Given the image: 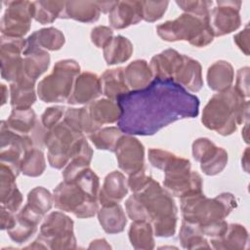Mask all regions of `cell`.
<instances>
[{
  "label": "cell",
  "mask_w": 250,
  "mask_h": 250,
  "mask_svg": "<svg viewBox=\"0 0 250 250\" xmlns=\"http://www.w3.org/2000/svg\"><path fill=\"white\" fill-rule=\"evenodd\" d=\"M121 116L117 127L126 135L150 136L169 124L196 117L198 98L171 80L153 78L144 89L119 97Z\"/></svg>",
  "instance_id": "1"
},
{
  "label": "cell",
  "mask_w": 250,
  "mask_h": 250,
  "mask_svg": "<svg viewBox=\"0 0 250 250\" xmlns=\"http://www.w3.org/2000/svg\"><path fill=\"white\" fill-rule=\"evenodd\" d=\"M172 194L151 177L126 200L125 208L132 221H146L159 237H170L177 228V207Z\"/></svg>",
  "instance_id": "2"
},
{
  "label": "cell",
  "mask_w": 250,
  "mask_h": 250,
  "mask_svg": "<svg viewBox=\"0 0 250 250\" xmlns=\"http://www.w3.org/2000/svg\"><path fill=\"white\" fill-rule=\"evenodd\" d=\"M180 199L183 220L195 225L211 238L219 237L227 230L229 225L225 218L236 206L234 196L229 192L208 198L202 191H197Z\"/></svg>",
  "instance_id": "3"
},
{
  "label": "cell",
  "mask_w": 250,
  "mask_h": 250,
  "mask_svg": "<svg viewBox=\"0 0 250 250\" xmlns=\"http://www.w3.org/2000/svg\"><path fill=\"white\" fill-rule=\"evenodd\" d=\"M249 102L242 98L234 88L215 94L202 111L203 125L222 136L232 134L237 125L248 120Z\"/></svg>",
  "instance_id": "4"
},
{
  "label": "cell",
  "mask_w": 250,
  "mask_h": 250,
  "mask_svg": "<svg viewBox=\"0 0 250 250\" xmlns=\"http://www.w3.org/2000/svg\"><path fill=\"white\" fill-rule=\"evenodd\" d=\"M148 161L163 170L164 188L179 198L192 192L202 191V179L198 173L190 170V162L174 153L160 149H148Z\"/></svg>",
  "instance_id": "5"
},
{
  "label": "cell",
  "mask_w": 250,
  "mask_h": 250,
  "mask_svg": "<svg viewBox=\"0 0 250 250\" xmlns=\"http://www.w3.org/2000/svg\"><path fill=\"white\" fill-rule=\"evenodd\" d=\"M44 146L48 148V162L56 169L65 167L74 157H92L93 155V149L84 134L71 128L63 119L51 129L46 130Z\"/></svg>",
  "instance_id": "6"
},
{
  "label": "cell",
  "mask_w": 250,
  "mask_h": 250,
  "mask_svg": "<svg viewBox=\"0 0 250 250\" xmlns=\"http://www.w3.org/2000/svg\"><path fill=\"white\" fill-rule=\"evenodd\" d=\"M156 32L165 41H188L195 47H205L214 39L209 24V16L199 17L188 13L158 24Z\"/></svg>",
  "instance_id": "7"
},
{
  "label": "cell",
  "mask_w": 250,
  "mask_h": 250,
  "mask_svg": "<svg viewBox=\"0 0 250 250\" xmlns=\"http://www.w3.org/2000/svg\"><path fill=\"white\" fill-rule=\"evenodd\" d=\"M80 73V66L74 60L56 62L53 71L39 81L37 94L44 103H62L68 100L74 81Z\"/></svg>",
  "instance_id": "8"
},
{
  "label": "cell",
  "mask_w": 250,
  "mask_h": 250,
  "mask_svg": "<svg viewBox=\"0 0 250 250\" xmlns=\"http://www.w3.org/2000/svg\"><path fill=\"white\" fill-rule=\"evenodd\" d=\"M53 201L57 209L70 212L80 219L93 217L99 210L98 197L72 181L63 180L56 187Z\"/></svg>",
  "instance_id": "9"
},
{
  "label": "cell",
  "mask_w": 250,
  "mask_h": 250,
  "mask_svg": "<svg viewBox=\"0 0 250 250\" xmlns=\"http://www.w3.org/2000/svg\"><path fill=\"white\" fill-rule=\"evenodd\" d=\"M35 242L36 248L71 249L76 247L73 221L60 211L50 213L44 218Z\"/></svg>",
  "instance_id": "10"
},
{
  "label": "cell",
  "mask_w": 250,
  "mask_h": 250,
  "mask_svg": "<svg viewBox=\"0 0 250 250\" xmlns=\"http://www.w3.org/2000/svg\"><path fill=\"white\" fill-rule=\"evenodd\" d=\"M0 141L1 163L9 166L17 174H19L21 172V161L25 151L33 146H36L32 137L13 132L7 127L5 120H2L0 130Z\"/></svg>",
  "instance_id": "11"
},
{
  "label": "cell",
  "mask_w": 250,
  "mask_h": 250,
  "mask_svg": "<svg viewBox=\"0 0 250 250\" xmlns=\"http://www.w3.org/2000/svg\"><path fill=\"white\" fill-rule=\"evenodd\" d=\"M6 10L1 19V33L7 37L22 38L30 29L32 2L4 1Z\"/></svg>",
  "instance_id": "12"
},
{
  "label": "cell",
  "mask_w": 250,
  "mask_h": 250,
  "mask_svg": "<svg viewBox=\"0 0 250 250\" xmlns=\"http://www.w3.org/2000/svg\"><path fill=\"white\" fill-rule=\"evenodd\" d=\"M26 46V39L1 36L0 58L1 76L3 79L15 82L23 75V57H21Z\"/></svg>",
  "instance_id": "13"
},
{
  "label": "cell",
  "mask_w": 250,
  "mask_h": 250,
  "mask_svg": "<svg viewBox=\"0 0 250 250\" xmlns=\"http://www.w3.org/2000/svg\"><path fill=\"white\" fill-rule=\"evenodd\" d=\"M193 158L200 163V169L208 176L221 173L228 163V153L207 138H199L192 144Z\"/></svg>",
  "instance_id": "14"
},
{
  "label": "cell",
  "mask_w": 250,
  "mask_h": 250,
  "mask_svg": "<svg viewBox=\"0 0 250 250\" xmlns=\"http://www.w3.org/2000/svg\"><path fill=\"white\" fill-rule=\"evenodd\" d=\"M241 1H217L209 12V24L214 37L236 30L241 24L239 16Z\"/></svg>",
  "instance_id": "15"
},
{
  "label": "cell",
  "mask_w": 250,
  "mask_h": 250,
  "mask_svg": "<svg viewBox=\"0 0 250 250\" xmlns=\"http://www.w3.org/2000/svg\"><path fill=\"white\" fill-rule=\"evenodd\" d=\"M119 168L128 175L144 168L145 147L143 144L131 135H122L114 151Z\"/></svg>",
  "instance_id": "16"
},
{
  "label": "cell",
  "mask_w": 250,
  "mask_h": 250,
  "mask_svg": "<svg viewBox=\"0 0 250 250\" xmlns=\"http://www.w3.org/2000/svg\"><path fill=\"white\" fill-rule=\"evenodd\" d=\"M5 123L13 132L32 137L37 147L41 148L44 146L46 130L31 107L27 109H13Z\"/></svg>",
  "instance_id": "17"
},
{
  "label": "cell",
  "mask_w": 250,
  "mask_h": 250,
  "mask_svg": "<svg viewBox=\"0 0 250 250\" xmlns=\"http://www.w3.org/2000/svg\"><path fill=\"white\" fill-rule=\"evenodd\" d=\"M102 94L100 77L92 72L85 71L76 77L71 94L66 101L69 104H84L95 101Z\"/></svg>",
  "instance_id": "18"
},
{
  "label": "cell",
  "mask_w": 250,
  "mask_h": 250,
  "mask_svg": "<svg viewBox=\"0 0 250 250\" xmlns=\"http://www.w3.org/2000/svg\"><path fill=\"white\" fill-rule=\"evenodd\" d=\"M17 174L12 168L1 163L0 165V195H1V206L17 213L22 203V195L17 188L16 178Z\"/></svg>",
  "instance_id": "19"
},
{
  "label": "cell",
  "mask_w": 250,
  "mask_h": 250,
  "mask_svg": "<svg viewBox=\"0 0 250 250\" xmlns=\"http://www.w3.org/2000/svg\"><path fill=\"white\" fill-rule=\"evenodd\" d=\"M172 81L189 93L198 92L203 86L201 65L198 61L183 55L182 61L172 77Z\"/></svg>",
  "instance_id": "20"
},
{
  "label": "cell",
  "mask_w": 250,
  "mask_h": 250,
  "mask_svg": "<svg viewBox=\"0 0 250 250\" xmlns=\"http://www.w3.org/2000/svg\"><path fill=\"white\" fill-rule=\"evenodd\" d=\"M43 219L42 216L30 209L26 204L16 214L14 226L7 229L10 238L21 244L27 241L37 230V226Z\"/></svg>",
  "instance_id": "21"
},
{
  "label": "cell",
  "mask_w": 250,
  "mask_h": 250,
  "mask_svg": "<svg viewBox=\"0 0 250 250\" xmlns=\"http://www.w3.org/2000/svg\"><path fill=\"white\" fill-rule=\"evenodd\" d=\"M23 75L33 81L44 73L50 64V56L46 50L39 48L28 37L23 50Z\"/></svg>",
  "instance_id": "22"
},
{
  "label": "cell",
  "mask_w": 250,
  "mask_h": 250,
  "mask_svg": "<svg viewBox=\"0 0 250 250\" xmlns=\"http://www.w3.org/2000/svg\"><path fill=\"white\" fill-rule=\"evenodd\" d=\"M127 179L119 171H112L104 178L102 188L99 190L98 200L101 205L119 203L128 193Z\"/></svg>",
  "instance_id": "23"
},
{
  "label": "cell",
  "mask_w": 250,
  "mask_h": 250,
  "mask_svg": "<svg viewBox=\"0 0 250 250\" xmlns=\"http://www.w3.org/2000/svg\"><path fill=\"white\" fill-rule=\"evenodd\" d=\"M142 18V1H118L109 13V24L116 29L137 24Z\"/></svg>",
  "instance_id": "24"
},
{
  "label": "cell",
  "mask_w": 250,
  "mask_h": 250,
  "mask_svg": "<svg viewBox=\"0 0 250 250\" xmlns=\"http://www.w3.org/2000/svg\"><path fill=\"white\" fill-rule=\"evenodd\" d=\"M182 58L183 55L174 49H167L153 56L148 63L153 78L172 81V77L181 62Z\"/></svg>",
  "instance_id": "25"
},
{
  "label": "cell",
  "mask_w": 250,
  "mask_h": 250,
  "mask_svg": "<svg viewBox=\"0 0 250 250\" xmlns=\"http://www.w3.org/2000/svg\"><path fill=\"white\" fill-rule=\"evenodd\" d=\"M88 113L98 128L102 125L118 122L121 116V108L117 101L110 99L95 100L86 106Z\"/></svg>",
  "instance_id": "26"
},
{
  "label": "cell",
  "mask_w": 250,
  "mask_h": 250,
  "mask_svg": "<svg viewBox=\"0 0 250 250\" xmlns=\"http://www.w3.org/2000/svg\"><path fill=\"white\" fill-rule=\"evenodd\" d=\"M35 81L22 76L10 85L11 105L13 109H27L36 101Z\"/></svg>",
  "instance_id": "27"
},
{
  "label": "cell",
  "mask_w": 250,
  "mask_h": 250,
  "mask_svg": "<svg viewBox=\"0 0 250 250\" xmlns=\"http://www.w3.org/2000/svg\"><path fill=\"white\" fill-rule=\"evenodd\" d=\"M101 11L96 1H66L60 19H72L81 22H95Z\"/></svg>",
  "instance_id": "28"
},
{
  "label": "cell",
  "mask_w": 250,
  "mask_h": 250,
  "mask_svg": "<svg viewBox=\"0 0 250 250\" xmlns=\"http://www.w3.org/2000/svg\"><path fill=\"white\" fill-rule=\"evenodd\" d=\"M97 214L100 225L107 233L121 232L127 224V217L119 203L102 205Z\"/></svg>",
  "instance_id": "29"
},
{
  "label": "cell",
  "mask_w": 250,
  "mask_h": 250,
  "mask_svg": "<svg viewBox=\"0 0 250 250\" xmlns=\"http://www.w3.org/2000/svg\"><path fill=\"white\" fill-rule=\"evenodd\" d=\"M126 84L130 91L146 88L153 80L149 64L145 60H136L124 67Z\"/></svg>",
  "instance_id": "30"
},
{
  "label": "cell",
  "mask_w": 250,
  "mask_h": 250,
  "mask_svg": "<svg viewBox=\"0 0 250 250\" xmlns=\"http://www.w3.org/2000/svg\"><path fill=\"white\" fill-rule=\"evenodd\" d=\"M102 94L107 99L117 101V99L130 92L124 76V67H116L105 70L100 77Z\"/></svg>",
  "instance_id": "31"
},
{
  "label": "cell",
  "mask_w": 250,
  "mask_h": 250,
  "mask_svg": "<svg viewBox=\"0 0 250 250\" xmlns=\"http://www.w3.org/2000/svg\"><path fill=\"white\" fill-rule=\"evenodd\" d=\"M233 68L229 62L218 61L212 63L207 71V83L211 90L224 92L231 87Z\"/></svg>",
  "instance_id": "32"
},
{
  "label": "cell",
  "mask_w": 250,
  "mask_h": 250,
  "mask_svg": "<svg viewBox=\"0 0 250 250\" xmlns=\"http://www.w3.org/2000/svg\"><path fill=\"white\" fill-rule=\"evenodd\" d=\"M248 241V232L246 229L238 224H230L227 230L219 237L211 238V243L215 249L227 248H244Z\"/></svg>",
  "instance_id": "33"
},
{
  "label": "cell",
  "mask_w": 250,
  "mask_h": 250,
  "mask_svg": "<svg viewBox=\"0 0 250 250\" xmlns=\"http://www.w3.org/2000/svg\"><path fill=\"white\" fill-rule=\"evenodd\" d=\"M133 53L131 41L122 36H114L104 48V58L108 65L122 63L128 61Z\"/></svg>",
  "instance_id": "34"
},
{
  "label": "cell",
  "mask_w": 250,
  "mask_h": 250,
  "mask_svg": "<svg viewBox=\"0 0 250 250\" xmlns=\"http://www.w3.org/2000/svg\"><path fill=\"white\" fill-rule=\"evenodd\" d=\"M153 229L146 221H133L129 229V239L135 249H151L154 247Z\"/></svg>",
  "instance_id": "35"
},
{
  "label": "cell",
  "mask_w": 250,
  "mask_h": 250,
  "mask_svg": "<svg viewBox=\"0 0 250 250\" xmlns=\"http://www.w3.org/2000/svg\"><path fill=\"white\" fill-rule=\"evenodd\" d=\"M64 1H34L32 2V18L41 24L52 23L60 18Z\"/></svg>",
  "instance_id": "36"
},
{
  "label": "cell",
  "mask_w": 250,
  "mask_h": 250,
  "mask_svg": "<svg viewBox=\"0 0 250 250\" xmlns=\"http://www.w3.org/2000/svg\"><path fill=\"white\" fill-rule=\"evenodd\" d=\"M39 48L43 50L57 51L60 50L64 44V36L62 32L55 27L42 28L36 30L28 36Z\"/></svg>",
  "instance_id": "37"
},
{
  "label": "cell",
  "mask_w": 250,
  "mask_h": 250,
  "mask_svg": "<svg viewBox=\"0 0 250 250\" xmlns=\"http://www.w3.org/2000/svg\"><path fill=\"white\" fill-rule=\"evenodd\" d=\"M46 168V161L40 147L33 146L27 149L21 161V172L28 177H38L43 174Z\"/></svg>",
  "instance_id": "38"
},
{
  "label": "cell",
  "mask_w": 250,
  "mask_h": 250,
  "mask_svg": "<svg viewBox=\"0 0 250 250\" xmlns=\"http://www.w3.org/2000/svg\"><path fill=\"white\" fill-rule=\"evenodd\" d=\"M123 135V132L118 127L100 128L88 135L89 140L98 149L114 151L115 146Z\"/></svg>",
  "instance_id": "39"
},
{
  "label": "cell",
  "mask_w": 250,
  "mask_h": 250,
  "mask_svg": "<svg viewBox=\"0 0 250 250\" xmlns=\"http://www.w3.org/2000/svg\"><path fill=\"white\" fill-rule=\"evenodd\" d=\"M179 240L184 248H210L207 239L200 229L193 224L185 220L182 222V227L179 233Z\"/></svg>",
  "instance_id": "40"
},
{
  "label": "cell",
  "mask_w": 250,
  "mask_h": 250,
  "mask_svg": "<svg viewBox=\"0 0 250 250\" xmlns=\"http://www.w3.org/2000/svg\"><path fill=\"white\" fill-rule=\"evenodd\" d=\"M26 205L37 214L44 217L54 205L53 194L43 187H36L28 192Z\"/></svg>",
  "instance_id": "41"
},
{
  "label": "cell",
  "mask_w": 250,
  "mask_h": 250,
  "mask_svg": "<svg viewBox=\"0 0 250 250\" xmlns=\"http://www.w3.org/2000/svg\"><path fill=\"white\" fill-rule=\"evenodd\" d=\"M169 5V1H142V18L144 21L153 22L162 18Z\"/></svg>",
  "instance_id": "42"
},
{
  "label": "cell",
  "mask_w": 250,
  "mask_h": 250,
  "mask_svg": "<svg viewBox=\"0 0 250 250\" xmlns=\"http://www.w3.org/2000/svg\"><path fill=\"white\" fill-rule=\"evenodd\" d=\"M176 4L185 13L199 17H208L213 1H176Z\"/></svg>",
  "instance_id": "43"
},
{
  "label": "cell",
  "mask_w": 250,
  "mask_h": 250,
  "mask_svg": "<svg viewBox=\"0 0 250 250\" xmlns=\"http://www.w3.org/2000/svg\"><path fill=\"white\" fill-rule=\"evenodd\" d=\"M65 108L62 106H52L46 108L41 115V123L45 130H49L57 125L63 117Z\"/></svg>",
  "instance_id": "44"
},
{
  "label": "cell",
  "mask_w": 250,
  "mask_h": 250,
  "mask_svg": "<svg viewBox=\"0 0 250 250\" xmlns=\"http://www.w3.org/2000/svg\"><path fill=\"white\" fill-rule=\"evenodd\" d=\"M113 38V31L111 28L104 25H99L92 29L91 40L98 48H104Z\"/></svg>",
  "instance_id": "45"
},
{
  "label": "cell",
  "mask_w": 250,
  "mask_h": 250,
  "mask_svg": "<svg viewBox=\"0 0 250 250\" xmlns=\"http://www.w3.org/2000/svg\"><path fill=\"white\" fill-rule=\"evenodd\" d=\"M248 77H249V67L245 66L237 71L236 84L233 87L235 91L244 99L248 100L249 97V86H248Z\"/></svg>",
  "instance_id": "46"
},
{
  "label": "cell",
  "mask_w": 250,
  "mask_h": 250,
  "mask_svg": "<svg viewBox=\"0 0 250 250\" xmlns=\"http://www.w3.org/2000/svg\"><path fill=\"white\" fill-rule=\"evenodd\" d=\"M249 29H248V25H246V27L240 31L239 33H237L236 35H234L233 39L235 44L238 46V48L246 55L248 56V38H249V33H248Z\"/></svg>",
  "instance_id": "47"
},
{
  "label": "cell",
  "mask_w": 250,
  "mask_h": 250,
  "mask_svg": "<svg viewBox=\"0 0 250 250\" xmlns=\"http://www.w3.org/2000/svg\"><path fill=\"white\" fill-rule=\"evenodd\" d=\"M16 214L12 213L11 211L1 206V229H9L14 226L16 221Z\"/></svg>",
  "instance_id": "48"
},
{
  "label": "cell",
  "mask_w": 250,
  "mask_h": 250,
  "mask_svg": "<svg viewBox=\"0 0 250 250\" xmlns=\"http://www.w3.org/2000/svg\"><path fill=\"white\" fill-rule=\"evenodd\" d=\"M118 1H96L100 11L104 14L110 13Z\"/></svg>",
  "instance_id": "49"
},
{
  "label": "cell",
  "mask_w": 250,
  "mask_h": 250,
  "mask_svg": "<svg viewBox=\"0 0 250 250\" xmlns=\"http://www.w3.org/2000/svg\"><path fill=\"white\" fill-rule=\"evenodd\" d=\"M1 88H2V105H3L7 103V100H8V88L4 84L1 85Z\"/></svg>",
  "instance_id": "50"
},
{
  "label": "cell",
  "mask_w": 250,
  "mask_h": 250,
  "mask_svg": "<svg viewBox=\"0 0 250 250\" xmlns=\"http://www.w3.org/2000/svg\"><path fill=\"white\" fill-rule=\"evenodd\" d=\"M247 154H248V148H246V150L244 152V156H242L245 159V163H243V168L248 173V156H247Z\"/></svg>",
  "instance_id": "51"
}]
</instances>
